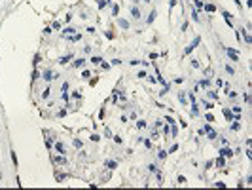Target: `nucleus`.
<instances>
[{
  "mask_svg": "<svg viewBox=\"0 0 252 190\" xmlns=\"http://www.w3.org/2000/svg\"><path fill=\"white\" fill-rule=\"evenodd\" d=\"M53 162L57 163V165H65V163H66V158H63V156H53Z\"/></svg>",
  "mask_w": 252,
  "mask_h": 190,
  "instance_id": "1",
  "label": "nucleus"
},
{
  "mask_svg": "<svg viewBox=\"0 0 252 190\" xmlns=\"http://www.w3.org/2000/svg\"><path fill=\"white\" fill-rule=\"evenodd\" d=\"M231 154H233V152H231L229 148H222V150H220V156H222V158H229Z\"/></svg>",
  "mask_w": 252,
  "mask_h": 190,
  "instance_id": "2",
  "label": "nucleus"
},
{
  "mask_svg": "<svg viewBox=\"0 0 252 190\" xmlns=\"http://www.w3.org/2000/svg\"><path fill=\"white\" fill-rule=\"evenodd\" d=\"M226 52H227V55H229V57H231V61H239V57H237V53H235V52H233V50H229V48H227Z\"/></svg>",
  "mask_w": 252,
  "mask_h": 190,
  "instance_id": "3",
  "label": "nucleus"
},
{
  "mask_svg": "<svg viewBox=\"0 0 252 190\" xmlns=\"http://www.w3.org/2000/svg\"><path fill=\"white\" fill-rule=\"evenodd\" d=\"M205 12H214V4H203Z\"/></svg>",
  "mask_w": 252,
  "mask_h": 190,
  "instance_id": "4",
  "label": "nucleus"
},
{
  "mask_svg": "<svg viewBox=\"0 0 252 190\" xmlns=\"http://www.w3.org/2000/svg\"><path fill=\"white\" fill-rule=\"evenodd\" d=\"M131 15H133L135 19H138V15H140V12H138V8H133V10H131Z\"/></svg>",
  "mask_w": 252,
  "mask_h": 190,
  "instance_id": "5",
  "label": "nucleus"
},
{
  "mask_svg": "<svg viewBox=\"0 0 252 190\" xmlns=\"http://www.w3.org/2000/svg\"><path fill=\"white\" fill-rule=\"evenodd\" d=\"M44 78H46V80H51V78H53V72H51V70H46V72H44Z\"/></svg>",
  "mask_w": 252,
  "mask_h": 190,
  "instance_id": "6",
  "label": "nucleus"
},
{
  "mask_svg": "<svg viewBox=\"0 0 252 190\" xmlns=\"http://www.w3.org/2000/svg\"><path fill=\"white\" fill-rule=\"evenodd\" d=\"M224 116H226L227 120H231V118H233V114H231V112H229L227 109H224Z\"/></svg>",
  "mask_w": 252,
  "mask_h": 190,
  "instance_id": "7",
  "label": "nucleus"
},
{
  "mask_svg": "<svg viewBox=\"0 0 252 190\" xmlns=\"http://www.w3.org/2000/svg\"><path fill=\"white\" fill-rule=\"evenodd\" d=\"M55 148H57V150H59V152H61V154H63V152H65V146H63V144H61V143H57V144H55Z\"/></svg>",
  "mask_w": 252,
  "mask_h": 190,
  "instance_id": "8",
  "label": "nucleus"
},
{
  "mask_svg": "<svg viewBox=\"0 0 252 190\" xmlns=\"http://www.w3.org/2000/svg\"><path fill=\"white\" fill-rule=\"evenodd\" d=\"M216 165H220V167L226 165V160H224V158H218V160H216Z\"/></svg>",
  "mask_w": 252,
  "mask_h": 190,
  "instance_id": "9",
  "label": "nucleus"
},
{
  "mask_svg": "<svg viewBox=\"0 0 252 190\" xmlns=\"http://www.w3.org/2000/svg\"><path fill=\"white\" fill-rule=\"evenodd\" d=\"M118 23H120V27H123V29H127V27H129V23H127V21H121V19H120Z\"/></svg>",
  "mask_w": 252,
  "mask_h": 190,
  "instance_id": "10",
  "label": "nucleus"
},
{
  "mask_svg": "<svg viewBox=\"0 0 252 190\" xmlns=\"http://www.w3.org/2000/svg\"><path fill=\"white\" fill-rule=\"evenodd\" d=\"M82 65H83V61H82V59H78V61H74V67H82Z\"/></svg>",
  "mask_w": 252,
  "mask_h": 190,
  "instance_id": "11",
  "label": "nucleus"
},
{
  "mask_svg": "<svg viewBox=\"0 0 252 190\" xmlns=\"http://www.w3.org/2000/svg\"><path fill=\"white\" fill-rule=\"evenodd\" d=\"M74 146H78V148H80V146H82V141H78V139H74Z\"/></svg>",
  "mask_w": 252,
  "mask_h": 190,
  "instance_id": "12",
  "label": "nucleus"
},
{
  "mask_svg": "<svg viewBox=\"0 0 252 190\" xmlns=\"http://www.w3.org/2000/svg\"><path fill=\"white\" fill-rule=\"evenodd\" d=\"M144 2H152V0H144Z\"/></svg>",
  "mask_w": 252,
  "mask_h": 190,
  "instance_id": "13",
  "label": "nucleus"
}]
</instances>
